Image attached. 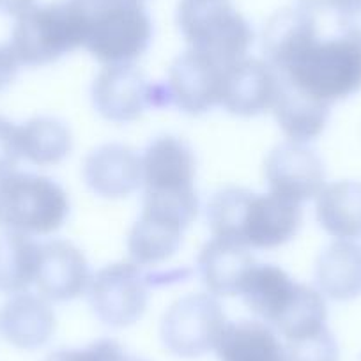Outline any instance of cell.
<instances>
[{"instance_id": "cell-1", "label": "cell", "mask_w": 361, "mask_h": 361, "mask_svg": "<svg viewBox=\"0 0 361 361\" xmlns=\"http://www.w3.org/2000/svg\"><path fill=\"white\" fill-rule=\"evenodd\" d=\"M207 224L213 238L231 239L250 250L286 245L303 224L301 204L276 193H253L228 186L207 202Z\"/></svg>"}, {"instance_id": "cell-2", "label": "cell", "mask_w": 361, "mask_h": 361, "mask_svg": "<svg viewBox=\"0 0 361 361\" xmlns=\"http://www.w3.org/2000/svg\"><path fill=\"white\" fill-rule=\"evenodd\" d=\"M89 27L90 11L76 0L32 6L16 20L9 44L20 66L37 68L85 47Z\"/></svg>"}, {"instance_id": "cell-3", "label": "cell", "mask_w": 361, "mask_h": 361, "mask_svg": "<svg viewBox=\"0 0 361 361\" xmlns=\"http://www.w3.org/2000/svg\"><path fill=\"white\" fill-rule=\"evenodd\" d=\"M195 173L197 159L188 142L172 135L154 138L142 154L144 206L169 211L192 225L199 216Z\"/></svg>"}, {"instance_id": "cell-4", "label": "cell", "mask_w": 361, "mask_h": 361, "mask_svg": "<svg viewBox=\"0 0 361 361\" xmlns=\"http://www.w3.org/2000/svg\"><path fill=\"white\" fill-rule=\"evenodd\" d=\"M69 216V197L59 183L36 173L0 179V228L25 235H50Z\"/></svg>"}, {"instance_id": "cell-5", "label": "cell", "mask_w": 361, "mask_h": 361, "mask_svg": "<svg viewBox=\"0 0 361 361\" xmlns=\"http://www.w3.org/2000/svg\"><path fill=\"white\" fill-rule=\"evenodd\" d=\"M177 25L192 50L225 68L246 57L253 30L231 0H180Z\"/></svg>"}, {"instance_id": "cell-6", "label": "cell", "mask_w": 361, "mask_h": 361, "mask_svg": "<svg viewBox=\"0 0 361 361\" xmlns=\"http://www.w3.org/2000/svg\"><path fill=\"white\" fill-rule=\"evenodd\" d=\"M282 76L329 105L349 98L361 90V44L345 36L317 39Z\"/></svg>"}, {"instance_id": "cell-7", "label": "cell", "mask_w": 361, "mask_h": 361, "mask_svg": "<svg viewBox=\"0 0 361 361\" xmlns=\"http://www.w3.org/2000/svg\"><path fill=\"white\" fill-rule=\"evenodd\" d=\"M151 39V16L142 4H114L90 13L85 48L102 64H131Z\"/></svg>"}, {"instance_id": "cell-8", "label": "cell", "mask_w": 361, "mask_h": 361, "mask_svg": "<svg viewBox=\"0 0 361 361\" xmlns=\"http://www.w3.org/2000/svg\"><path fill=\"white\" fill-rule=\"evenodd\" d=\"M225 324V312L213 294H188L163 315V345L179 357H199L214 349Z\"/></svg>"}, {"instance_id": "cell-9", "label": "cell", "mask_w": 361, "mask_h": 361, "mask_svg": "<svg viewBox=\"0 0 361 361\" xmlns=\"http://www.w3.org/2000/svg\"><path fill=\"white\" fill-rule=\"evenodd\" d=\"M152 275L135 262H116L92 276L89 303L102 322L112 328L131 326L144 315Z\"/></svg>"}, {"instance_id": "cell-10", "label": "cell", "mask_w": 361, "mask_h": 361, "mask_svg": "<svg viewBox=\"0 0 361 361\" xmlns=\"http://www.w3.org/2000/svg\"><path fill=\"white\" fill-rule=\"evenodd\" d=\"M96 112L112 123H131L152 106H169L165 85H152L133 64L106 66L92 83Z\"/></svg>"}, {"instance_id": "cell-11", "label": "cell", "mask_w": 361, "mask_h": 361, "mask_svg": "<svg viewBox=\"0 0 361 361\" xmlns=\"http://www.w3.org/2000/svg\"><path fill=\"white\" fill-rule=\"evenodd\" d=\"M225 66L206 54L186 50L169 68L165 89L170 105L190 116H200L220 105Z\"/></svg>"}, {"instance_id": "cell-12", "label": "cell", "mask_w": 361, "mask_h": 361, "mask_svg": "<svg viewBox=\"0 0 361 361\" xmlns=\"http://www.w3.org/2000/svg\"><path fill=\"white\" fill-rule=\"evenodd\" d=\"M264 173L271 193L298 204L317 199L326 186L322 159L314 149L298 142L276 145L267 154Z\"/></svg>"}, {"instance_id": "cell-13", "label": "cell", "mask_w": 361, "mask_h": 361, "mask_svg": "<svg viewBox=\"0 0 361 361\" xmlns=\"http://www.w3.org/2000/svg\"><path fill=\"white\" fill-rule=\"evenodd\" d=\"M279 89L280 75L269 62L245 57L225 69L220 105L232 116L255 117L273 109Z\"/></svg>"}, {"instance_id": "cell-14", "label": "cell", "mask_w": 361, "mask_h": 361, "mask_svg": "<svg viewBox=\"0 0 361 361\" xmlns=\"http://www.w3.org/2000/svg\"><path fill=\"white\" fill-rule=\"evenodd\" d=\"M90 280L89 262L73 243L51 239L41 245L36 286L44 300H75L89 289Z\"/></svg>"}, {"instance_id": "cell-15", "label": "cell", "mask_w": 361, "mask_h": 361, "mask_svg": "<svg viewBox=\"0 0 361 361\" xmlns=\"http://www.w3.org/2000/svg\"><path fill=\"white\" fill-rule=\"evenodd\" d=\"M83 179L96 195L123 199L142 186V156L123 144H105L83 161Z\"/></svg>"}, {"instance_id": "cell-16", "label": "cell", "mask_w": 361, "mask_h": 361, "mask_svg": "<svg viewBox=\"0 0 361 361\" xmlns=\"http://www.w3.org/2000/svg\"><path fill=\"white\" fill-rule=\"evenodd\" d=\"M315 41L317 27L310 11L301 6L280 9L264 27L262 50L266 62L283 75Z\"/></svg>"}, {"instance_id": "cell-17", "label": "cell", "mask_w": 361, "mask_h": 361, "mask_svg": "<svg viewBox=\"0 0 361 361\" xmlns=\"http://www.w3.org/2000/svg\"><path fill=\"white\" fill-rule=\"evenodd\" d=\"M248 246L224 238L206 243L197 259L199 275L213 296H239L246 276L255 266Z\"/></svg>"}, {"instance_id": "cell-18", "label": "cell", "mask_w": 361, "mask_h": 361, "mask_svg": "<svg viewBox=\"0 0 361 361\" xmlns=\"http://www.w3.org/2000/svg\"><path fill=\"white\" fill-rule=\"evenodd\" d=\"M301 283L275 264H255L246 276L239 296L266 324L275 328L300 293Z\"/></svg>"}, {"instance_id": "cell-19", "label": "cell", "mask_w": 361, "mask_h": 361, "mask_svg": "<svg viewBox=\"0 0 361 361\" xmlns=\"http://www.w3.org/2000/svg\"><path fill=\"white\" fill-rule=\"evenodd\" d=\"M329 109V103L307 94L286 76L280 75L279 94L271 110L289 142L307 144L315 140L328 124Z\"/></svg>"}, {"instance_id": "cell-20", "label": "cell", "mask_w": 361, "mask_h": 361, "mask_svg": "<svg viewBox=\"0 0 361 361\" xmlns=\"http://www.w3.org/2000/svg\"><path fill=\"white\" fill-rule=\"evenodd\" d=\"M0 329L18 349H39L55 331V314L41 296L22 293L8 301L0 312Z\"/></svg>"}, {"instance_id": "cell-21", "label": "cell", "mask_w": 361, "mask_h": 361, "mask_svg": "<svg viewBox=\"0 0 361 361\" xmlns=\"http://www.w3.org/2000/svg\"><path fill=\"white\" fill-rule=\"evenodd\" d=\"M186 225L166 214L142 209L128 238V252L138 266H158L173 257L183 243Z\"/></svg>"}, {"instance_id": "cell-22", "label": "cell", "mask_w": 361, "mask_h": 361, "mask_svg": "<svg viewBox=\"0 0 361 361\" xmlns=\"http://www.w3.org/2000/svg\"><path fill=\"white\" fill-rule=\"evenodd\" d=\"M319 293L335 301L361 296V246L350 239L331 243L315 262Z\"/></svg>"}, {"instance_id": "cell-23", "label": "cell", "mask_w": 361, "mask_h": 361, "mask_svg": "<svg viewBox=\"0 0 361 361\" xmlns=\"http://www.w3.org/2000/svg\"><path fill=\"white\" fill-rule=\"evenodd\" d=\"M214 350L220 361H287L286 347L275 329L248 319L227 322Z\"/></svg>"}, {"instance_id": "cell-24", "label": "cell", "mask_w": 361, "mask_h": 361, "mask_svg": "<svg viewBox=\"0 0 361 361\" xmlns=\"http://www.w3.org/2000/svg\"><path fill=\"white\" fill-rule=\"evenodd\" d=\"M317 221L338 239L361 238V183L336 180L317 195Z\"/></svg>"}, {"instance_id": "cell-25", "label": "cell", "mask_w": 361, "mask_h": 361, "mask_svg": "<svg viewBox=\"0 0 361 361\" xmlns=\"http://www.w3.org/2000/svg\"><path fill=\"white\" fill-rule=\"evenodd\" d=\"M39 259V243L30 235L6 231L0 235V293H27L36 283Z\"/></svg>"}, {"instance_id": "cell-26", "label": "cell", "mask_w": 361, "mask_h": 361, "mask_svg": "<svg viewBox=\"0 0 361 361\" xmlns=\"http://www.w3.org/2000/svg\"><path fill=\"white\" fill-rule=\"evenodd\" d=\"M20 149L34 165H57L71 152V130L55 117H34L20 128Z\"/></svg>"}, {"instance_id": "cell-27", "label": "cell", "mask_w": 361, "mask_h": 361, "mask_svg": "<svg viewBox=\"0 0 361 361\" xmlns=\"http://www.w3.org/2000/svg\"><path fill=\"white\" fill-rule=\"evenodd\" d=\"M287 361H338V345L328 326L287 340Z\"/></svg>"}, {"instance_id": "cell-28", "label": "cell", "mask_w": 361, "mask_h": 361, "mask_svg": "<svg viewBox=\"0 0 361 361\" xmlns=\"http://www.w3.org/2000/svg\"><path fill=\"white\" fill-rule=\"evenodd\" d=\"M44 361H147L130 354L119 342L110 338L96 340L83 349H61Z\"/></svg>"}, {"instance_id": "cell-29", "label": "cell", "mask_w": 361, "mask_h": 361, "mask_svg": "<svg viewBox=\"0 0 361 361\" xmlns=\"http://www.w3.org/2000/svg\"><path fill=\"white\" fill-rule=\"evenodd\" d=\"M20 158V128L0 116V179L15 172Z\"/></svg>"}, {"instance_id": "cell-30", "label": "cell", "mask_w": 361, "mask_h": 361, "mask_svg": "<svg viewBox=\"0 0 361 361\" xmlns=\"http://www.w3.org/2000/svg\"><path fill=\"white\" fill-rule=\"evenodd\" d=\"M338 27L343 36L361 44V0H343L338 8Z\"/></svg>"}, {"instance_id": "cell-31", "label": "cell", "mask_w": 361, "mask_h": 361, "mask_svg": "<svg viewBox=\"0 0 361 361\" xmlns=\"http://www.w3.org/2000/svg\"><path fill=\"white\" fill-rule=\"evenodd\" d=\"M20 62L13 51L11 44H0V90L11 85L18 75Z\"/></svg>"}, {"instance_id": "cell-32", "label": "cell", "mask_w": 361, "mask_h": 361, "mask_svg": "<svg viewBox=\"0 0 361 361\" xmlns=\"http://www.w3.org/2000/svg\"><path fill=\"white\" fill-rule=\"evenodd\" d=\"M34 2L36 0H0V13L18 18L20 15L32 8Z\"/></svg>"}, {"instance_id": "cell-33", "label": "cell", "mask_w": 361, "mask_h": 361, "mask_svg": "<svg viewBox=\"0 0 361 361\" xmlns=\"http://www.w3.org/2000/svg\"><path fill=\"white\" fill-rule=\"evenodd\" d=\"M78 4H82L87 11H96V9L106 8V6L114 4H142L144 0H76Z\"/></svg>"}, {"instance_id": "cell-34", "label": "cell", "mask_w": 361, "mask_h": 361, "mask_svg": "<svg viewBox=\"0 0 361 361\" xmlns=\"http://www.w3.org/2000/svg\"><path fill=\"white\" fill-rule=\"evenodd\" d=\"M301 8L307 11H324V9H338L343 0H300Z\"/></svg>"}]
</instances>
